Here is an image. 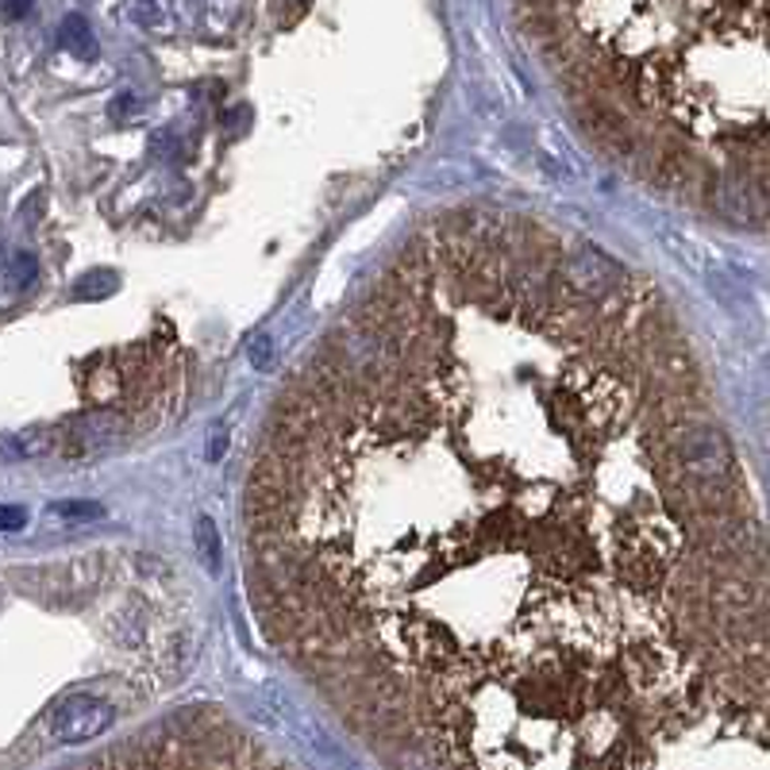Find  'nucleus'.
<instances>
[{
    "instance_id": "obj_1",
    "label": "nucleus",
    "mask_w": 770,
    "mask_h": 770,
    "mask_svg": "<svg viewBox=\"0 0 770 770\" xmlns=\"http://www.w3.org/2000/svg\"><path fill=\"white\" fill-rule=\"evenodd\" d=\"M574 16L632 82L701 43L767 35V0H574Z\"/></svg>"
},
{
    "instance_id": "obj_2",
    "label": "nucleus",
    "mask_w": 770,
    "mask_h": 770,
    "mask_svg": "<svg viewBox=\"0 0 770 770\" xmlns=\"http://www.w3.org/2000/svg\"><path fill=\"white\" fill-rule=\"evenodd\" d=\"M116 721L112 706L93 694H70L62 698L55 709H50L47 724H50V736L58 744H85V739H97L100 732H108Z\"/></svg>"
},
{
    "instance_id": "obj_3",
    "label": "nucleus",
    "mask_w": 770,
    "mask_h": 770,
    "mask_svg": "<svg viewBox=\"0 0 770 770\" xmlns=\"http://www.w3.org/2000/svg\"><path fill=\"white\" fill-rule=\"evenodd\" d=\"M58 39H62V47L70 50V55L85 58V62L97 55V43H93V32H90V24H85V16H66L62 27H58Z\"/></svg>"
},
{
    "instance_id": "obj_4",
    "label": "nucleus",
    "mask_w": 770,
    "mask_h": 770,
    "mask_svg": "<svg viewBox=\"0 0 770 770\" xmlns=\"http://www.w3.org/2000/svg\"><path fill=\"white\" fill-rule=\"evenodd\" d=\"M193 540H197V555H201L204 570H209V574H220V532L209 517H197Z\"/></svg>"
},
{
    "instance_id": "obj_5",
    "label": "nucleus",
    "mask_w": 770,
    "mask_h": 770,
    "mask_svg": "<svg viewBox=\"0 0 770 770\" xmlns=\"http://www.w3.org/2000/svg\"><path fill=\"white\" fill-rule=\"evenodd\" d=\"M50 512L62 520H97L105 517V509H100L97 501H55L50 505Z\"/></svg>"
},
{
    "instance_id": "obj_6",
    "label": "nucleus",
    "mask_w": 770,
    "mask_h": 770,
    "mask_svg": "<svg viewBox=\"0 0 770 770\" xmlns=\"http://www.w3.org/2000/svg\"><path fill=\"white\" fill-rule=\"evenodd\" d=\"M35 274H39V262H35L32 251H16V254H12V282H16V285H32Z\"/></svg>"
},
{
    "instance_id": "obj_7",
    "label": "nucleus",
    "mask_w": 770,
    "mask_h": 770,
    "mask_svg": "<svg viewBox=\"0 0 770 770\" xmlns=\"http://www.w3.org/2000/svg\"><path fill=\"white\" fill-rule=\"evenodd\" d=\"M27 509L24 505H0V532H24Z\"/></svg>"
},
{
    "instance_id": "obj_8",
    "label": "nucleus",
    "mask_w": 770,
    "mask_h": 770,
    "mask_svg": "<svg viewBox=\"0 0 770 770\" xmlns=\"http://www.w3.org/2000/svg\"><path fill=\"white\" fill-rule=\"evenodd\" d=\"M131 16H135L139 24H146V27H158V24H163V12H158V4H154V0H135Z\"/></svg>"
},
{
    "instance_id": "obj_9",
    "label": "nucleus",
    "mask_w": 770,
    "mask_h": 770,
    "mask_svg": "<svg viewBox=\"0 0 770 770\" xmlns=\"http://www.w3.org/2000/svg\"><path fill=\"white\" fill-rule=\"evenodd\" d=\"M135 97H131V93H120V97H116L112 100V116H116V120H120V116H131V112H135Z\"/></svg>"
},
{
    "instance_id": "obj_10",
    "label": "nucleus",
    "mask_w": 770,
    "mask_h": 770,
    "mask_svg": "<svg viewBox=\"0 0 770 770\" xmlns=\"http://www.w3.org/2000/svg\"><path fill=\"white\" fill-rule=\"evenodd\" d=\"M27 9H32V0H4V16H12V20L27 16Z\"/></svg>"
},
{
    "instance_id": "obj_11",
    "label": "nucleus",
    "mask_w": 770,
    "mask_h": 770,
    "mask_svg": "<svg viewBox=\"0 0 770 770\" xmlns=\"http://www.w3.org/2000/svg\"><path fill=\"white\" fill-rule=\"evenodd\" d=\"M266 355H270V343H266V340H259V343H254V363L266 366Z\"/></svg>"
},
{
    "instance_id": "obj_12",
    "label": "nucleus",
    "mask_w": 770,
    "mask_h": 770,
    "mask_svg": "<svg viewBox=\"0 0 770 770\" xmlns=\"http://www.w3.org/2000/svg\"><path fill=\"white\" fill-rule=\"evenodd\" d=\"M224 451H227V439L216 436V443H212V459H216V454H224Z\"/></svg>"
},
{
    "instance_id": "obj_13",
    "label": "nucleus",
    "mask_w": 770,
    "mask_h": 770,
    "mask_svg": "<svg viewBox=\"0 0 770 770\" xmlns=\"http://www.w3.org/2000/svg\"><path fill=\"white\" fill-rule=\"evenodd\" d=\"M0 266H4V247H0Z\"/></svg>"
}]
</instances>
